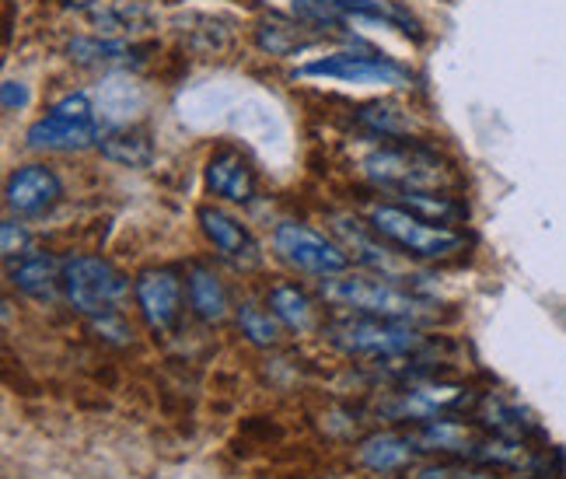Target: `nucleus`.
Listing matches in <instances>:
<instances>
[{
    "label": "nucleus",
    "mask_w": 566,
    "mask_h": 479,
    "mask_svg": "<svg viewBox=\"0 0 566 479\" xmlns=\"http://www.w3.org/2000/svg\"><path fill=\"white\" fill-rule=\"evenodd\" d=\"M322 298L329 304H339V309H354L371 319H391V322H409V325L433 319L430 301L391 288L388 280H371V277H350V273H339L336 280L325 277Z\"/></svg>",
    "instance_id": "obj_1"
},
{
    "label": "nucleus",
    "mask_w": 566,
    "mask_h": 479,
    "mask_svg": "<svg viewBox=\"0 0 566 479\" xmlns=\"http://www.w3.org/2000/svg\"><path fill=\"white\" fill-rule=\"evenodd\" d=\"M371 228L388 246L402 249L412 259H444L465 246V235L448 225H433L427 217L412 214L409 207L378 204L371 210Z\"/></svg>",
    "instance_id": "obj_2"
},
{
    "label": "nucleus",
    "mask_w": 566,
    "mask_h": 479,
    "mask_svg": "<svg viewBox=\"0 0 566 479\" xmlns=\"http://www.w3.org/2000/svg\"><path fill=\"white\" fill-rule=\"evenodd\" d=\"M336 351L350 354V357H381V361H396L406 354H417L423 346V336L417 325L409 322H391V319H339L325 330Z\"/></svg>",
    "instance_id": "obj_3"
},
{
    "label": "nucleus",
    "mask_w": 566,
    "mask_h": 479,
    "mask_svg": "<svg viewBox=\"0 0 566 479\" xmlns=\"http://www.w3.org/2000/svg\"><path fill=\"white\" fill-rule=\"evenodd\" d=\"M25 140L35 150H60V155H81V150L98 147L102 129L95 119L92 98L84 92L60 98L46 116L29 126Z\"/></svg>",
    "instance_id": "obj_4"
},
{
    "label": "nucleus",
    "mask_w": 566,
    "mask_h": 479,
    "mask_svg": "<svg viewBox=\"0 0 566 479\" xmlns=\"http://www.w3.org/2000/svg\"><path fill=\"white\" fill-rule=\"evenodd\" d=\"M129 291V280L98 256H74L63 263V294L84 315L119 312V301Z\"/></svg>",
    "instance_id": "obj_5"
},
{
    "label": "nucleus",
    "mask_w": 566,
    "mask_h": 479,
    "mask_svg": "<svg viewBox=\"0 0 566 479\" xmlns=\"http://www.w3.org/2000/svg\"><path fill=\"white\" fill-rule=\"evenodd\" d=\"M367 179L396 192H427L448 186V171L423 147H381L364 162Z\"/></svg>",
    "instance_id": "obj_6"
},
{
    "label": "nucleus",
    "mask_w": 566,
    "mask_h": 479,
    "mask_svg": "<svg viewBox=\"0 0 566 479\" xmlns=\"http://www.w3.org/2000/svg\"><path fill=\"white\" fill-rule=\"evenodd\" d=\"M273 249L287 267L312 277H339L350 270V256L325 235L304 228L297 221H283L273 235Z\"/></svg>",
    "instance_id": "obj_7"
},
{
    "label": "nucleus",
    "mask_w": 566,
    "mask_h": 479,
    "mask_svg": "<svg viewBox=\"0 0 566 479\" xmlns=\"http://www.w3.org/2000/svg\"><path fill=\"white\" fill-rule=\"evenodd\" d=\"M297 77H333L343 84H391V88H406L412 74L402 63L388 56H354V53H336L315 60L308 67H301Z\"/></svg>",
    "instance_id": "obj_8"
},
{
    "label": "nucleus",
    "mask_w": 566,
    "mask_h": 479,
    "mask_svg": "<svg viewBox=\"0 0 566 479\" xmlns=\"http://www.w3.org/2000/svg\"><path fill=\"white\" fill-rule=\"evenodd\" d=\"M137 304L150 333H171L182 312V280L176 270H147L137 277Z\"/></svg>",
    "instance_id": "obj_9"
},
{
    "label": "nucleus",
    "mask_w": 566,
    "mask_h": 479,
    "mask_svg": "<svg viewBox=\"0 0 566 479\" xmlns=\"http://www.w3.org/2000/svg\"><path fill=\"white\" fill-rule=\"evenodd\" d=\"M196 217H200V228L210 238V246L221 252V259H228L234 270H255L263 263V252H259L255 238L238 217H231L221 207H200Z\"/></svg>",
    "instance_id": "obj_10"
},
{
    "label": "nucleus",
    "mask_w": 566,
    "mask_h": 479,
    "mask_svg": "<svg viewBox=\"0 0 566 479\" xmlns=\"http://www.w3.org/2000/svg\"><path fill=\"white\" fill-rule=\"evenodd\" d=\"M60 196H63V183L50 165L18 168L4 189V200H8L11 214H18V217H42L60 204Z\"/></svg>",
    "instance_id": "obj_11"
},
{
    "label": "nucleus",
    "mask_w": 566,
    "mask_h": 479,
    "mask_svg": "<svg viewBox=\"0 0 566 479\" xmlns=\"http://www.w3.org/2000/svg\"><path fill=\"white\" fill-rule=\"evenodd\" d=\"M207 189L231 204H249L255 196V171L234 147H224L207 162Z\"/></svg>",
    "instance_id": "obj_12"
},
{
    "label": "nucleus",
    "mask_w": 566,
    "mask_h": 479,
    "mask_svg": "<svg viewBox=\"0 0 566 479\" xmlns=\"http://www.w3.org/2000/svg\"><path fill=\"white\" fill-rule=\"evenodd\" d=\"M67 56L77 67H92V71H108V67H129V63H140L144 50L134 46L126 39H95V35H77L67 42Z\"/></svg>",
    "instance_id": "obj_13"
},
{
    "label": "nucleus",
    "mask_w": 566,
    "mask_h": 479,
    "mask_svg": "<svg viewBox=\"0 0 566 479\" xmlns=\"http://www.w3.org/2000/svg\"><path fill=\"white\" fill-rule=\"evenodd\" d=\"M11 284L35 301H56L63 288V263L50 252H29L25 259H18V267L11 270Z\"/></svg>",
    "instance_id": "obj_14"
},
{
    "label": "nucleus",
    "mask_w": 566,
    "mask_h": 479,
    "mask_svg": "<svg viewBox=\"0 0 566 479\" xmlns=\"http://www.w3.org/2000/svg\"><path fill=\"white\" fill-rule=\"evenodd\" d=\"M472 403L469 388L459 385H427V388H409L402 396L399 413L412 420H441L448 413H459Z\"/></svg>",
    "instance_id": "obj_15"
},
{
    "label": "nucleus",
    "mask_w": 566,
    "mask_h": 479,
    "mask_svg": "<svg viewBox=\"0 0 566 479\" xmlns=\"http://www.w3.org/2000/svg\"><path fill=\"white\" fill-rule=\"evenodd\" d=\"M88 21L102 35H137L158 25V18L144 4H129V0H113V4H92Z\"/></svg>",
    "instance_id": "obj_16"
},
{
    "label": "nucleus",
    "mask_w": 566,
    "mask_h": 479,
    "mask_svg": "<svg viewBox=\"0 0 566 479\" xmlns=\"http://www.w3.org/2000/svg\"><path fill=\"white\" fill-rule=\"evenodd\" d=\"M186 291H189V304L192 312L200 315L203 322H224L228 309H231V298L228 288L221 284V277L207 267H192L186 277Z\"/></svg>",
    "instance_id": "obj_17"
},
{
    "label": "nucleus",
    "mask_w": 566,
    "mask_h": 479,
    "mask_svg": "<svg viewBox=\"0 0 566 479\" xmlns=\"http://www.w3.org/2000/svg\"><path fill=\"white\" fill-rule=\"evenodd\" d=\"M102 158L123 168H150L155 162V144L140 129H113V134H102L98 140Z\"/></svg>",
    "instance_id": "obj_18"
},
{
    "label": "nucleus",
    "mask_w": 566,
    "mask_h": 479,
    "mask_svg": "<svg viewBox=\"0 0 566 479\" xmlns=\"http://www.w3.org/2000/svg\"><path fill=\"white\" fill-rule=\"evenodd\" d=\"M417 438H402V434H375L360 445V462L375 472H396L412 455H417Z\"/></svg>",
    "instance_id": "obj_19"
},
{
    "label": "nucleus",
    "mask_w": 566,
    "mask_h": 479,
    "mask_svg": "<svg viewBox=\"0 0 566 479\" xmlns=\"http://www.w3.org/2000/svg\"><path fill=\"white\" fill-rule=\"evenodd\" d=\"M270 309L273 315L287 325V330H312V322H315V309H312V301L304 291H297L294 284H280L270 291Z\"/></svg>",
    "instance_id": "obj_20"
},
{
    "label": "nucleus",
    "mask_w": 566,
    "mask_h": 479,
    "mask_svg": "<svg viewBox=\"0 0 566 479\" xmlns=\"http://www.w3.org/2000/svg\"><path fill=\"white\" fill-rule=\"evenodd\" d=\"M255 39L270 56H291V53L304 50L312 42V35L304 32V25H291V21H280V18L263 21L259 32H255Z\"/></svg>",
    "instance_id": "obj_21"
},
{
    "label": "nucleus",
    "mask_w": 566,
    "mask_h": 479,
    "mask_svg": "<svg viewBox=\"0 0 566 479\" xmlns=\"http://www.w3.org/2000/svg\"><path fill=\"white\" fill-rule=\"evenodd\" d=\"M357 123L364 129H371L375 137H385V140H391V137H409V129H412V123L399 113L396 105H388V102L364 105L360 113H357Z\"/></svg>",
    "instance_id": "obj_22"
},
{
    "label": "nucleus",
    "mask_w": 566,
    "mask_h": 479,
    "mask_svg": "<svg viewBox=\"0 0 566 479\" xmlns=\"http://www.w3.org/2000/svg\"><path fill=\"white\" fill-rule=\"evenodd\" d=\"M399 196L412 214L427 217V221H433V225H454L465 217V207L454 204L451 196H430V192H399Z\"/></svg>",
    "instance_id": "obj_23"
},
{
    "label": "nucleus",
    "mask_w": 566,
    "mask_h": 479,
    "mask_svg": "<svg viewBox=\"0 0 566 479\" xmlns=\"http://www.w3.org/2000/svg\"><path fill=\"white\" fill-rule=\"evenodd\" d=\"M238 325H242V336L255 346H276L280 343V319L263 312L252 301L238 309Z\"/></svg>",
    "instance_id": "obj_24"
},
{
    "label": "nucleus",
    "mask_w": 566,
    "mask_h": 479,
    "mask_svg": "<svg viewBox=\"0 0 566 479\" xmlns=\"http://www.w3.org/2000/svg\"><path fill=\"white\" fill-rule=\"evenodd\" d=\"M88 322H92V333L105 343H113V346H126L129 340H134V330H129L119 312H102V315H92Z\"/></svg>",
    "instance_id": "obj_25"
},
{
    "label": "nucleus",
    "mask_w": 566,
    "mask_h": 479,
    "mask_svg": "<svg viewBox=\"0 0 566 479\" xmlns=\"http://www.w3.org/2000/svg\"><path fill=\"white\" fill-rule=\"evenodd\" d=\"M0 249H4V259L14 263V259H25L32 252V235L25 225L18 221H4L0 225Z\"/></svg>",
    "instance_id": "obj_26"
},
{
    "label": "nucleus",
    "mask_w": 566,
    "mask_h": 479,
    "mask_svg": "<svg viewBox=\"0 0 566 479\" xmlns=\"http://www.w3.org/2000/svg\"><path fill=\"white\" fill-rule=\"evenodd\" d=\"M29 84H21V81H4L0 84V102H4L8 113H18V108H25L29 105Z\"/></svg>",
    "instance_id": "obj_27"
}]
</instances>
